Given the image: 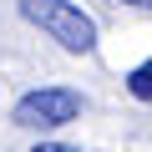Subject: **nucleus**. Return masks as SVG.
Returning <instances> with one entry per match:
<instances>
[{
	"label": "nucleus",
	"instance_id": "39448f33",
	"mask_svg": "<svg viewBox=\"0 0 152 152\" xmlns=\"http://www.w3.org/2000/svg\"><path fill=\"white\" fill-rule=\"evenodd\" d=\"M122 5H132V10H147V15H152V0H122Z\"/></svg>",
	"mask_w": 152,
	"mask_h": 152
},
{
	"label": "nucleus",
	"instance_id": "7ed1b4c3",
	"mask_svg": "<svg viewBox=\"0 0 152 152\" xmlns=\"http://www.w3.org/2000/svg\"><path fill=\"white\" fill-rule=\"evenodd\" d=\"M127 91H132L137 102H152V61H142V66L127 71Z\"/></svg>",
	"mask_w": 152,
	"mask_h": 152
},
{
	"label": "nucleus",
	"instance_id": "f257e3e1",
	"mask_svg": "<svg viewBox=\"0 0 152 152\" xmlns=\"http://www.w3.org/2000/svg\"><path fill=\"white\" fill-rule=\"evenodd\" d=\"M20 15L31 26H41L56 46H66L71 56H86L96 46V20L71 0H20Z\"/></svg>",
	"mask_w": 152,
	"mask_h": 152
},
{
	"label": "nucleus",
	"instance_id": "20e7f679",
	"mask_svg": "<svg viewBox=\"0 0 152 152\" xmlns=\"http://www.w3.org/2000/svg\"><path fill=\"white\" fill-rule=\"evenodd\" d=\"M36 152H76V147H66V142H36Z\"/></svg>",
	"mask_w": 152,
	"mask_h": 152
},
{
	"label": "nucleus",
	"instance_id": "f03ea898",
	"mask_svg": "<svg viewBox=\"0 0 152 152\" xmlns=\"http://www.w3.org/2000/svg\"><path fill=\"white\" fill-rule=\"evenodd\" d=\"M76 117H81V91H71V86H36L15 102V127H31V132L66 127Z\"/></svg>",
	"mask_w": 152,
	"mask_h": 152
}]
</instances>
